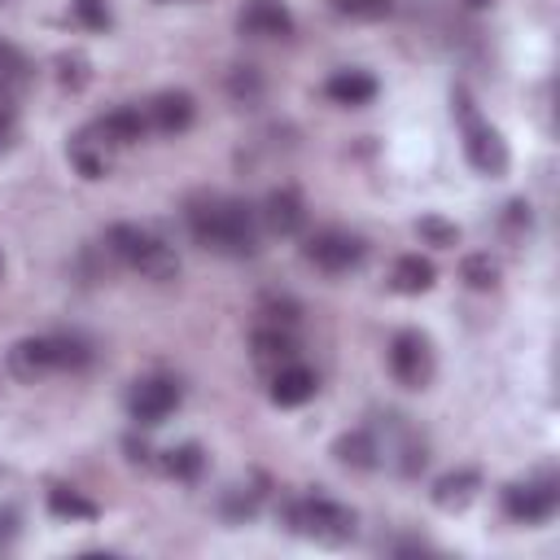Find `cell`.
Segmentation results:
<instances>
[{
  "instance_id": "2e32d148",
  "label": "cell",
  "mask_w": 560,
  "mask_h": 560,
  "mask_svg": "<svg viewBox=\"0 0 560 560\" xmlns=\"http://www.w3.org/2000/svg\"><path fill=\"white\" fill-rule=\"evenodd\" d=\"M433 280H438V271H433V262L420 258V254H402V258L394 262V289H398V293H429Z\"/></svg>"
},
{
  "instance_id": "83f0119b",
  "label": "cell",
  "mask_w": 560,
  "mask_h": 560,
  "mask_svg": "<svg viewBox=\"0 0 560 560\" xmlns=\"http://www.w3.org/2000/svg\"><path fill=\"white\" fill-rule=\"evenodd\" d=\"M346 13H354V18H381V13H389V0H337Z\"/></svg>"
},
{
  "instance_id": "3957f363",
  "label": "cell",
  "mask_w": 560,
  "mask_h": 560,
  "mask_svg": "<svg viewBox=\"0 0 560 560\" xmlns=\"http://www.w3.org/2000/svg\"><path fill=\"white\" fill-rule=\"evenodd\" d=\"M88 359H92L88 346L74 341V337H26L9 350V368L22 381H35V376L61 372V368H83Z\"/></svg>"
},
{
  "instance_id": "484cf974",
  "label": "cell",
  "mask_w": 560,
  "mask_h": 560,
  "mask_svg": "<svg viewBox=\"0 0 560 560\" xmlns=\"http://www.w3.org/2000/svg\"><path fill=\"white\" fill-rule=\"evenodd\" d=\"M416 232H420L424 241H433V245H455V241H459V228H455V223H442L438 214L420 219V223H416Z\"/></svg>"
},
{
  "instance_id": "9c48e42d",
  "label": "cell",
  "mask_w": 560,
  "mask_h": 560,
  "mask_svg": "<svg viewBox=\"0 0 560 560\" xmlns=\"http://www.w3.org/2000/svg\"><path fill=\"white\" fill-rule=\"evenodd\" d=\"M503 512L521 525H534V521H547L556 512V486L551 481H516L503 490Z\"/></svg>"
},
{
  "instance_id": "ffe728a7",
  "label": "cell",
  "mask_w": 560,
  "mask_h": 560,
  "mask_svg": "<svg viewBox=\"0 0 560 560\" xmlns=\"http://www.w3.org/2000/svg\"><path fill=\"white\" fill-rule=\"evenodd\" d=\"M332 455L341 459V464H350V468H372L376 464V442H372V433H363V429H354V433H341L337 438V446H332Z\"/></svg>"
},
{
  "instance_id": "f1b7e54d",
  "label": "cell",
  "mask_w": 560,
  "mask_h": 560,
  "mask_svg": "<svg viewBox=\"0 0 560 560\" xmlns=\"http://www.w3.org/2000/svg\"><path fill=\"white\" fill-rule=\"evenodd\" d=\"M468 4H472V9H486V4H490V0H468Z\"/></svg>"
},
{
  "instance_id": "4316f807",
  "label": "cell",
  "mask_w": 560,
  "mask_h": 560,
  "mask_svg": "<svg viewBox=\"0 0 560 560\" xmlns=\"http://www.w3.org/2000/svg\"><path fill=\"white\" fill-rule=\"evenodd\" d=\"M74 18L92 31H105L109 26V4L105 0H74Z\"/></svg>"
},
{
  "instance_id": "44dd1931",
  "label": "cell",
  "mask_w": 560,
  "mask_h": 560,
  "mask_svg": "<svg viewBox=\"0 0 560 560\" xmlns=\"http://www.w3.org/2000/svg\"><path fill=\"white\" fill-rule=\"evenodd\" d=\"M162 468H166L171 477H179V481H192V477L206 468V451H201L197 442L171 446V451H166V459H162Z\"/></svg>"
},
{
  "instance_id": "52a82bcc",
  "label": "cell",
  "mask_w": 560,
  "mask_h": 560,
  "mask_svg": "<svg viewBox=\"0 0 560 560\" xmlns=\"http://www.w3.org/2000/svg\"><path fill=\"white\" fill-rule=\"evenodd\" d=\"M127 407H131V420L136 424H162L179 407V385L166 381V376H144V381L131 385Z\"/></svg>"
},
{
  "instance_id": "603a6c76",
  "label": "cell",
  "mask_w": 560,
  "mask_h": 560,
  "mask_svg": "<svg viewBox=\"0 0 560 560\" xmlns=\"http://www.w3.org/2000/svg\"><path fill=\"white\" fill-rule=\"evenodd\" d=\"M464 280H468L472 289H494L499 262H494L490 254H472V258H464Z\"/></svg>"
},
{
  "instance_id": "ac0fdd59",
  "label": "cell",
  "mask_w": 560,
  "mask_h": 560,
  "mask_svg": "<svg viewBox=\"0 0 560 560\" xmlns=\"http://www.w3.org/2000/svg\"><path fill=\"white\" fill-rule=\"evenodd\" d=\"M70 158H74V166H79L88 179H101V175L109 171V158H105V140H101L96 131H83V136L70 144Z\"/></svg>"
},
{
  "instance_id": "e0dca14e",
  "label": "cell",
  "mask_w": 560,
  "mask_h": 560,
  "mask_svg": "<svg viewBox=\"0 0 560 560\" xmlns=\"http://www.w3.org/2000/svg\"><path fill=\"white\" fill-rule=\"evenodd\" d=\"M477 486H481V477H477L472 468L446 472V477L433 486V503H438V508H446V512H455V508H464V503L477 494Z\"/></svg>"
},
{
  "instance_id": "4fadbf2b",
  "label": "cell",
  "mask_w": 560,
  "mask_h": 560,
  "mask_svg": "<svg viewBox=\"0 0 560 560\" xmlns=\"http://www.w3.org/2000/svg\"><path fill=\"white\" fill-rule=\"evenodd\" d=\"M315 372L302 368V363H280L276 376H271V402L276 407H302L311 394H315Z\"/></svg>"
},
{
  "instance_id": "9a60e30c",
  "label": "cell",
  "mask_w": 560,
  "mask_h": 560,
  "mask_svg": "<svg viewBox=\"0 0 560 560\" xmlns=\"http://www.w3.org/2000/svg\"><path fill=\"white\" fill-rule=\"evenodd\" d=\"M324 92H328L337 105H368V101L376 96V79H372L368 70H337V74L324 83Z\"/></svg>"
},
{
  "instance_id": "8fae6325",
  "label": "cell",
  "mask_w": 560,
  "mask_h": 560,
  "mask_svg": "<svg viewBox=\"0 0 560 560\" xmlns=\"http://www.w3.org/2000/svg\"><path fill=\"white\" fill-rule=\"evenodd\" d=\"M258 214H262L267 232H276V236H293V232H302V223H306V206H302V197H298L293 188L267 192V201H262Z\"/></svg>"
},
{
  "instance_id": "f546056e",
  "label": "cell",
  "mask_w": 560,
  "mask_h": 560,
  "mask_svg": "<svg viewBox=\"0 0 560 560\" xmlns=\"http://www.w3.org/2000/svg\"><path fill=\"white\" fill-rule=\"evenodd\" d=\"M0 267H4V258H0Z\"/></svg>"
},
{
  "instance_id": "d4e9b609",
  "label": "cell",
  "mask_w": 560,
  "mask_h": 560,
  "mask_svg": "<svg viewBox=\"0 0 560 560\" xmlns=\"http://www.w3.org/2000/svg\"><path fill=\"white\" fill-rule=\"evenodd\" d=\"M57 79H61L66 88H83V83H88V57L61 52V57H57Z\"/></svg>"
},
{
  "instance_id": "d6986e66",
  "label": "cell",
  "mask_w": 560,
  "mask_h": 560,
  "mask_svg": "<svg viewBox=\"0 0 560 560\" xmlns=\"http://www.w3.org/2000/svg\"><path fill=\"white\" fill-rule=\"evenodd\" d=\"M298 341L284 328H258L254 332V359L258 363H293Z\"/></svg>"
},
{
  "instance_id": "7402d4cb",
  "label": "cell",
  "mask_w": 560,
  "mask_h": 560,
  "mask_svg": "<svg viewBox=\"0 0 560 560\" xmlns=\"http://www.w3.org/2000/svg\"><path fill=\"white\" fill-rule=\"evenodd\" d=\"M48 508H52L57 516H70V521H92V516H96V503L83 499V494L70 490V486H52V490H48Z\"/></svg>"
},
{
  "instance_id": "8992f818",
  "label": "cell",
  "mask_w": 560,
  "mask_h": 560,
  "mask_svg": "<svg viewBox=\"0 0 560 560\" xmlns=\"http://www.w3.org/2000/svg\"><path fill=\"white\" fill-rule=\"evenodd\" d=\"M389 372H394L407 389H424L429 376H433L429 337H420V332H398V337L389 341Z\"/></svg>"
},
{
  "instance_id": "7c38bea8",
  "label": "cell",
  "mask_w": 560,
  "mask_h": 560,
  "mask_svg": "<svg viewBox=\"0 0 560 560\" xmlns=\"http://www.w3.org/2000/svg\"><path fill=\"white\" fill-rule=\"evenodd\" d=\"M192 96L188 92H158L153 101H149V127H158L162 136H175V131H188V122H192Z\"/></svg>"
},
{
  "instance_id": "ba28073f",
  "label": "cell",
  "mask_w": 560,
  "mask_h": 560,
  "mask_svg": "<svg viewBox=\"0 0 560 560\" xmlns=\"http://www.w3.org/2000/svg\"><path fill=\"white\" fill-rule=\"evenodd\" d=\"M306 258L324 271H350L359 258H363V241L354 232H341V228H328V232H315L306 241Z\"/></svg>"
},
{
  "instance_id": "277c9868",
  "label": "cell",
  "mask_w": 560,
  "mask_h": 560,
  "mask_svg": "<svg viewBox=\"0 0 560 560\" xmlns=\"http://www.w3.org/2000/svg\"><path fill=\"white\" fill-rule=\"evenodd\" d=\"M289 525L306 538H319V542H346L354 534V512L324 499V494H311V499L289 503Z\"/></svg>"
},
{
  "instance_id": "5bb4252c",
  "label": "cell",
  "mask_w": 560,
  "mask_h": 560,
  "mask_svg": "<svg viewBox=\"0 0 560 560\" xmlns=\"http://www.w3.org/2000/svg\"><path fill=\"white\" fill-rule=\"evenodd\" d=\"M144 127H149V118H144L136 105H118V109H109L92 131H96L105 144H114V149H127V144H136V140L144 136Z\"/></svg>"
},
{
  "instance_id": "5b68a950",
  "label": "cell",
  "mask_w": 560,
  "mask_h": 560,
  "mask_svg": "<svg viewBox=\"0 0 560 560\" xmlns=\"http://www.w3.org/2000/svg\"><path fill=\"white\" fill-rule=\"evenodd\" d=\"M459 114H464V149H468V162L481 171V175H503L508 171V144L494 127H486L472 109H468V96L459 92Z\"/></svg>"
},
{
  "instance_id": "cb8c5ba5",
  "label": "cell",
  "mask_w": 560,
  "mask_h": 560,
  "mask_svg": "<svg viewBox=\"0 0 560 560\" xmlns=\"http://www.w3.org/2000/svg\"><path fill=\"white\" fill-rule=\"evenodd\" d=\"M26 74H31V61L0 39V83H26Z\"/></svg>"
},
{
  "instance_id": "7a4b0ae2",
  "label": "cell",
  "mask_w": 560,
  "mask_h": 560,
  "mask_svg": "<svg viewBox=\"0 0 560 560\" xmlns=\"http://www.w3.org/2000/svg\"><path fill=\"white\" fill-rule=\"evenodd\" d=\"M105 241H109L114 258H122L131 271H140V276H149V280H171V276L179 271L175 249H171L162 236H153V232L136 228V223H114Z\"/></svg>"
},
{
  "instance_id": "6da1fadb",
  "label": "cell",
  "mask_w": 560,
  "mask_h": 560,
  "mask_svg": "<svg viewBox=\"0 0 560 560\" xmlns=\"http://www.w3.org/2000/svg\"><path fill=\"white\" fill-rule=\"evenodd\" d=\"M188 228L197 245L223 254V258H249L258 254V219L249 206L232 197H197L188 206Z\"/></svg>"
},
{
  "instance_id": "30bf717a",
  "label": "cell",
  "mask_w": 560,
  "mask_h": 560,
  "mask_svg": "<svg viewBox=\"0 0 560 560\" xmlns=\"http://www.w3.org/2000/svg\"><path fill=\"white\" fill-rule=\"evenodd\" d=\"M241 35H254V39H284L293 35V13L280 4V0H249L236 18Z\"/></svg>"
}]
</instances>
